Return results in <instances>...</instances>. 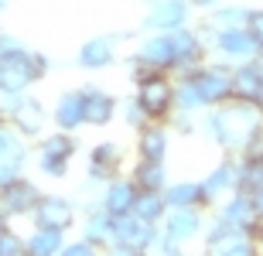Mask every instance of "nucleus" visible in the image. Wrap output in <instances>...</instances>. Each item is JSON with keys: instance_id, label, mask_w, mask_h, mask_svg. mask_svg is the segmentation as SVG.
<instances>
[{"instance_id": "1", "label": "nucleus", "mask_w": 263, "mask_h": 256, "mask_svg": "<svg viewBox=\"0 0 263 256\" xmlns=\"http://www.w3.org/2000/svg\"><path fill=\"white\" fill-rule=\"evenodd\" d=\"M263 127V106H253V103H239V99H229L222 106H212L205 113V137L219 144L226 154H243L246 144L253 140V133Z\"/></svg>"}, {"instance_id": "2", "label": "nucleus", "mask_w": 263, "mask_h": 256, "mask_svg": "<svg viewBox=\"0 0 263 256\" xmlns=\"http://www.w3.org/2000/svg\"><path fill=\"white\" fill-rule=\"evenodd\" d=\"M157 239H161V226L157 222H144L134 212H127V215H113V236H109L106 249L137 256V253L157 249Z\"/></svg>"}, {"instance_id": "3", "label": "nucleus", "mask_w": 263, "mask_h": 256, "mask_svg": "<svg viewBox=\"0 0 263 256\" xmlns=\"http://www.w3.org/2000/svg\"><path fill=\"white\" fill-rule=\"evenodd\" d=\"M185 75L195 82L205 109L233 99V65H226V62H202L195 72H185Z\"/></svg>"}, {"instance_id": "4", "label": "nucleus", "mask_w": 263, "mask_h": 256, "mask_svg": "<svg viewBox=\"0 0 263 256\" xmlns=\"http://www.w3.org/2000/svg\"><path fill=\"white\" fill-rule=\"evenodd\" d=\"M4 120L17 130L21 137H41V130L48 123V109L41 106L38 99L24 96V92H10L4 96V106H0Z\"/></svg>"}, {"instance_id": "5", "label": "nucleus", "mask_w": 263, "mask_h": 256, "mask_svg": "<svg viewBox=\"0 0 263 256\" xmlns=\"http://www.w3.org/2000/svg\"><path fill=\"white\" fill-rule=\"evenodd\" d=\"M137 103L144 106V113L151 120H171V113H175V75L171 72H157V75H151V79L137 82Z\"/></svg>"}, {"instance_id": "6", "label": "nucleus", "mask_w": 263, "mask_h": 256, "mask_svg": "<svg viewBox=\"0 0 263 256\" xmlns=\"http://www.w3.org/2000/svg\"><path fill=\"white\" fill-rule=\"evenodd\" d=\"M76 137L68 130H55V133H45L38 144V171L48 178H65L68 174V164L76 157Z\"/></svg>"}, {"instance_id": "7", "label": "nucleus", "mask_w": 263, "mask_h": 256, "mask_svg": "<svg viewBox=\"0 0 263 256\" xmlns=\"http://www.w3.org/2000/svg\"><path fill=\"white\" fill-rule=\"evenodd\" d=\"M212 51L219 55V62L226 65H239V62H250V58H260V48H256L250 28H229V31H219Z\"/></svg>"}, {"instance_id": "8", "label": "nucleus", "mask_w": 263, "mask_h": 256, "mask_svg": "<svg viewBox=\"0 0 263 256\" xmlns=\"http://www.w3.org/2000/svg\"><path fill=\"white\" fill-rule=\"evenodd\" d=\"M205 232V212L198 205L192 208H167L164 222H161V236L175 239V243H188Z\"/></svg>"}, {"instance_id": "9", "label": "nucleus", "mask_w": 263, "mask_h": 256, "mask_svg": "<svg viewBox=\"0 0 263 256\" xmlns=\"http://www.w3.org/2000/svg\"><path fill=\"white\" fill-rule=\"evenodd\" d=\"M192 0H151V10L144 17L147 31H178L188 24Z\"/></svg>"}, {"instance_id": "10", "label": "nucleus", "mask_w": 263, "mask_h": 256, "mask_svg": "<svg viewBox=\"0 0 263 256\" xmlns=\"http://www.w3.org/2000/svg\"><path fill=\"white\" fill-rule=\"evenodd\" d=\"M233 99L263 106V62L260 58L233 65Z\"/></svg>"}, {"instance_id": "11", "label": "nucleus", "mask_w": 263, "mask_h": 256, "mask_svg": "<svg viewBox=\"0 0 263 256\" xmlns=\"http://www.w3.org/2000/svg\"><path fill=\"white\" fill-rule=\"evenodd\" d=\"M137 62H147V65H154L161 72H175V38H171V31H151V38L140 41V48L134 51Z\"/></svg>"}, {"instance_id": "12", "label": "nucleus", "mask_w": 263, "mask_h": 256, "mask_svg": "<svg viewBox=\"0 0 263 256\" xmlns=\"http://www.w3.org/2000/svg\"><path fill=\"white\" fill-rule=\"evenodd\" d=\"M233 191H236V154H229V157L219 161V164L202 178L205 208H215L226 195H233Z\"/></svg>"}, {"instance_id": "13", "label": "nucleus", "mask_w": 263, "mask_h": 256, "mask_svg": "<svg viewBox=\"0 0 263 256\" xmlns=\"http://www.w3.org/2000/svg\"><path fill=\"white\" fill-rule=\"evenodd\" d=\"M38 202H41V188L34 181H28L24 174L0 188V205L7 208L10 215H31L38 208Z\"/></svg>"}, {"instance_id": "14", "label": "nucleus", "mask_w": 263, "mask_h": 256, "mask_svg": "<svg viewBox=\"0 0 263 256\" xmlns=\"http://www.w3.org/2000/svg\"><path fill=\"white\" fill-rule=\"evenodd\" d=\"M120 168H123V147L117 140H103V144L92 147V154H89V181L106 185V181H113L120 174Z\"/></svg>"}, {"instance_id": "15", "label": "nucleus", "mask_w": 263, "mask_h": 256, "mask_svg": "<svg viewBox=\"0 0 263 256\" xmlns=\"http://www.w3.org/2000/svg\"><path fill=\"white\" fill-rule=\"evenodd\" d=\"M31 219H34V226H51L68 232L72 222H76V205H72V198H62V195H41Z\"/></svg>"}, {"instance_id": "16", "label": "nucleus", "mask_w": 263, "mask_h": 256, "mask_svg": "<svg viewBox=\"0 0 263 256\" xmlns=\"http://www.w3.org/2000/svg\"><path fill=\"white\" fill-rule=\"evenodd\" d=\"M82 96H86V127H109L120 113V103L113 92L99 86H82Z\"/></svg>"}, {"instance_id": "17", "label": "nucleus", "mask_w": 263, "mask_h": 256, "mask_svg": "<svg viewBox=\"0 0 263 256\" xmlns=\"http://www.w3.org/2000/svg\"><path fill=\"white\" fill-rule=\"evenodd\" d=\"M127 38V34H99V38H89L82 48H79V65L89 72L109 69L117 62V41Z\"/></svg>"}, {"instance_id": "18", "label": "nucleus", "mask_w": 263, "mask_h": 256, "mask_svg": "<svg viewBox=\"0 0 263 256\" xmlns=\"http://www.w3.org/2000/svg\"><path fill=\"white\" fill-rule=\"evenodd\" d=\"M137 195H140V185H137L134 178H113V181H106V188H103V208H106L109 215H127V212H134V202Z\"/></svg>"}, {"instance_id": "19", "label": "nucleus", "mask_w": 263, "mask_h": 256, "mask_svg": "<svg viewBox=\"0 0 263 256\" xmlns=\"http://www.w3.org/2000/svg\"><path fill=\"white\" fill-rule=\"evenodd\" d=\"M215 212L222 219H229V222H236L239 229H246V232H253L256 222H260V215H256V208H253V195L250 191H239V188H236L233 195H226L215 205Z\"/></svg>"}, {"instance_id": "20", "label": "nucleus", "mask_w": 263, "mask_h": 256, "mask_svg": "<svg viewBox=\"0 0 263 256\" xmlns=\"http://www.w3.org/2000/svg\"><path fill=\"white\" fill-rule=\"evenodd\" d=\"M171 147V133L161 120H151L147 127L137 130V157L140 161H164Z\"/></svg>"}, {"instance_id": "21", "label": "nucleus", "mask_w": 263, "mask_h": 256, "mask_svg": "<svg viewBox=\"0 0 263 256\" xmlns=\"http://www.w3.org/2000/svg\"><path fill=\"white\" fill-rule=\"evenodd\" d=\"M55 127L59 130H68V133H76L79 127H86V96H82V89H72V92H62L59 103H55Z\"/></svg>"}, {"instance_id": "22", "label": "nucleus", "mask_w": 263, "mask_h": 256, "mask_svg": "<svg viewBox=\"0 0 263 256\" xmlns=\"http://www.w3.org/2000/svg\"><path fill=\"white\" fill-rule=\"evenodd\" d=\"M239 236H246V229H239L236 222H229V219H222L219 212H215V219L205 226V249H209V253H222L226 256V249L233 246Z\"/></svg>"}, {"instance_id": "23", "label": "nucleus", "mask_w": 263, "mask_h": 256, "mask_svg": "<svg viewBox=\"0 0 263 256\" xmlns=\"http://www.w3.org/2000/svg\"><path fill=\"white\" fill-rule=\"evenodd\" d=\"M65 229L51 226H34V232L28 236V256H62L65 253Z\"/></svg>"}, {"instance_id": "24", "label": "nucleus", "mask_w": 263, "mask_h": 256, "mask_svg": "<svg viewBox=\"0 0 263 256\" xmlns=\"http://www.w3.org/2000/svg\"><path fill=\"white\" fill-rule=\"evenodd\" d=\"M164 202L167 208H205V195H202V181H167L164 185Z\"/></svg>"}, {"instance_id": "25", "label": "nucleus", "mask_w": 263, "mask_h": 256, "mask_svg": "<svg viewBox=\"0 0 263 256\" xmlns=\"http://www.w3.org/2000/svg\"><path fill=\"white\" fill-rule=\"evenodd\" d=\"M250 14H253V7H246V4H219V7H212V14L205 21L215 31H229V28H246Z\"/></svg>"}, {"instance_id": "26", "label": "nucleus", "mask_w": 263, "mask_h": 256, "mask_svg": "<svg viewBox=\"0 0 263 256\" xmlns=\"http://www.w3.org/2000/svg\"><path fill=\"white\" fill-rule=\"evenodd\" d=\"M134 215L144 219V222H164L167 215V202H164V191H147V188H140V195H137L134 202Z\"/></svg>"}, {"instance_id": "27", "label": "nucleus", "mask_w": 263, "mask_h": 256, "mask_svg": "<svg viewBox=\"0 0 263 256\" xmlns=\"http://www.w3.org/2000/svg\"><path fill=\"white\" fill-rule=\"evenodd\" d=\"M130 178H134L140 188H147V191H164V185H167L164 161H140L137 157V168H134Z\"/></svg>"}, {"instance_id": "28", "label": "nucleus", "mask_w": 263, "mask_h": 256, "mask_svg": "<svg viewBox=\"0 0 263 256\" xmlns=\"http://www.w3.org/2000/svg\"><path fill=\"white\" fill-rule=\"evenodd\" d=\"M24 164H28V154H0V188L24 174Z\"/></svg>"}, {"instance_id": "29", "label": "nucleus", "mask_w": 263, "mask_h": 256, "mask_svg": "<svg viewBox=\"0 0 263 256\" xmlns=\"http://www.w3.org/2000/svg\"><path fill=\"white\" fill-rule=\"evenodd\" d=\"M28 253V239L10 232V229H0V256H21Z\"/></svg>"}, {"instance_id": "30", "label": "nucleus", "mask_w": 263, "mask_h": 256, "mask_svg": "<svg viewBox=\"0 0 263 256\" xmlns=\"http://www.w3.org/2000/svg\"><path fill=\"white\" fill-rule=\"evenodd\" d=\"M99 243L96 239H89V236H79L76 243H65V253L62 256H92V253H99Z\"/></svg>"}, {"instance_id": "31", "label": "nucleus", "mask_w": 263, "mask_h": 256, "mask_svg": "<svg viewBox=\"0 0 263 256\" xmlns=\"http://www.w3.org/2000/svg\"><path fill=\"white\" fill-rule=\"evenodd\" d=\"M123 116H127V123H130L134 130H140V127H147V123H151V116L144 113V106H140L137 99H130V103H127V109H123Z\"/></svg>"}, {"instance_id": "32", "label": "nucleus", "mask_w": 263, "mask_h": 256, "mask_svg": "<svg viewBox=\"0 0 263 256\" xmlns=\"http://www.w3.org/2000/svg\"><path fill=\"white\" fill-rule=\"evenodd\" d=\"M250 34H253V41H256V48H260V55H263V7H253V14H250Z\"/></svg>"}, {"instance_id": "33", "label": "nucleus", "mask_w": 263, "mask_h": 256, "mask_svg": "<svg viewBox=\"0 0 263 256\" xmlns=\"http://www.w3.org/2000/svg\"><path fill=\"white\" fill-rule=\"evenodd\" d=\"M17 51H24V45H21L14 34H0V62L10 58V55H17Z\"/></svg>"}, {"instance_id": "34", "label": "nucleus", "mask_w": 263, "mask_h": 256, "mask_svg": "<svg viewBox=\"0 0 263 256\" xmlns=\"http://www.w3.org/2000/svg\"><path fill=\"white\" fill-rule=\"evenodd\" d=\"M253 208H256V215L263 219V185H260V188L253 191Z\"/></svg>"}, {"instance_id": "35", "label": "nucleus", "mask_w": 263, "mask_h": 256, "mask_svg": "<svg viewBox=\"0 0 263 256\" xmlns=\"http://www.w3.org/2000/svg\"><path fill=\"white\" fill-rule=\"evenodd\" d=\"M222 0H192V7H202V10H212V7H219Z\"/></svg>"}, {"instance_id": "36", "label": "nucleus", "mask_w": 263, "mask_h": 256, "mask_svg": "<svg viewBox=\"0 0 263 256\" xmlns=\"http://www.w3.org/2000/svg\"><path fill=\"white\" fill-rule=\"evenodd\" d=\"M253 239H256V243H260V253H263V219H260V222H256V229H253Z\"/></svg>"}, {"instance_id": "37", "label": "nucleus", "mask_w": 263, "mask_h": 256, "mask_svg": "<svg viewBox=\"0 0 263 256\" xmlns=\"http://www.w3.org/2000/svg\"><path fill=\"white\" fill-rule=\"evenodd\" d=\"M7 219H10V212L4 205H0V229H7Z\"/></svg>"}, {"instance_id": "38", "label": "nucleus", "mask_w": 263, "mask_h": 256, "mask_svg": "<svg viewBox=\"0 0 263 256\" xmlns=\"http://www.w3.org/2000/svg\"><path fill=\"white\" fill-rule=\"evenodd\" d=\"M7 4H10V0H0V10H4V7H7Z\"/></svg>"}, {"instance_id": "39", "label": "nucleus", "mask_w": 263, "mask_h": 256, "mask_svg": "<svg viewBox=\"0 0 263 256\" xmlns=\"http://www.w3.org/2000/svg\"><path fill=\"white\" fill-rule=\"evenodd\" d=\"M0 120H4V113H0Z\"/></svg>"}, {"instance_id": "40", "label": "nucleus", "mask_w": 263, "mask_h": 256, "mask_svg": "<svg viewBox=\"0 0 263 256\" xmlns=\"http://www.w3.org/2000/svg\"><path fill=\"white\" fill-rule=\"evenodd\" d=\"M260 62H263V55H260Z\"/></svg>"}]
</instances>
